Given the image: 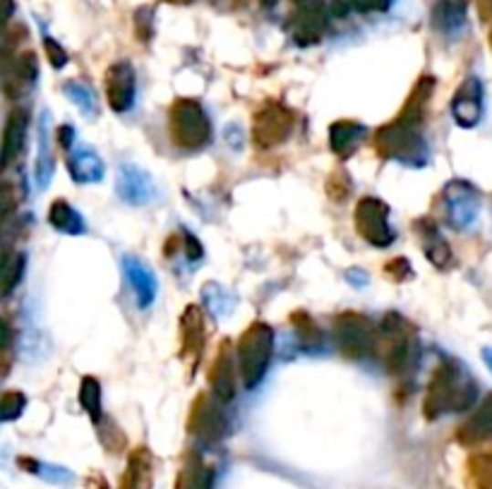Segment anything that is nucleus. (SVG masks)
I'll list each match as a JSON object with an SVG mask.
<instances>
[{
  "label": "nucleus",
  "instance_id": "1",
  "mask_svg": "<svg viewBox=\"0 0 492 489\" xmlns=\"http://www.w3.org/2000/svg\"><path fill=\"white\" fill-rule=\"evenodd\" d=\"M478 399V384L459 360L445 358L434 367L433 380L423 401V415L437 420L447 412H466Z\"/></svg>",
  "mask_w": 492,
  "mask_h": 489
},
{
  "label": "nucleus",
  "instance_id": "2",
  "mask_svg": "<svg viewBox=\"0 0 492 489\" xmlns=\"http://www.w3.org/2000/svg\"><path fill=\"white\" fill-rule=\"evenodd\" d=\"M421 355L415 328L399 315H387L377 327V346L375 358L382 360L389 374L406 377L415 369V360Z\"/></svg>",
  "mask_w": 492,
  "mask_h": 489
},
{
  "label": "nucleus",
  "instance_id": "3",
  "mask_svg": "<svg viewBox=\"0 0 492 489\" xmlns=\"http://www.w3.org/2000/svg\"><path fill=\"white\" fill-rule=\"evenodd\" d=\"M375 147L377 154H382L384 159L406 166L418 168L428 161V142L423 135V122L406 120L402 116H396L394 122L377 130Z\"/></svg>",
  "mask_w": 492,
  "mask_h": 489
},
{
  "label": "nucleus",
  "instance_id": "4",
  "mask_svg": "<svg viewBox=\"0 0 492 489\" xmlns=\"http://www.w3.org/2000/svg\"><path fill=\"white\" fill-rule=\"evenodd\" d=\"M274 358V328L265 322H253L243 331L236 346V365L243 387L255 389L262 384Z\"/></svg>",
  "mask_w": 492,
  "mask_h": 489
},
{
  "label": "nucleus",
  "instance_id": "5",
  "mask_svg": "<svg viewBox=\"0 0 492 489\" xmlns=\"http://www.w3.org/2000/svg\"><path fill=\"white\" fill-rule=\"evenodd\" d=\"M171 142L185 151H200L212 142V120L194 99H175L169 110Z\"/></svg>",
  "mask_w": 492,
  "mask_h": 489
},
{
  "label": "nucleus",
  "instance_id": "6",
  "mask_svg": "<svg viewBox=\"0 0 492 489\" xmlns=\"http://www.w3.org/2000/svg\"><path fill=\"white\" fill-rule=\"evenodd\" d=\"M334 341L349 360H368L375 358L377 327L365 315L343 312L334 319Z\"/></svg>",
  "mask_w": 492,
  "mask_h": 489
},
{
  "label": "nucleus",
  "instance_id": "7",
  "mask_svg": "<svg viewBox=\"0 0 492 489\" xmlns=\"http://www.w3.org/2000/svg\"><path fill=\"white\" fill-rule=\"evenodd\" d=\"M39 79V60L34 51H15L13 46L0 48V89L10 99L25 97L26 89Z\"/></svg>",
  "mask_w": 492,
  "mask_h": 489
},
{
  "label": "nucleus",
  "instance_id": "8",
  "mask_svg": "<svg viewBox=\"0 0 492 489\" xmlns=\"http://www.w3.org/2000/svg\"><path fill=\"white\" fill-rule=\"evenodd\" d=\"M296 128V116L288 106L278 101H267L255 113L253 137L259 149H274L284 144Z\"/></svg>",
  "mask_w": 492,
  "mask_h": 489
},
{
  "label": "nucleus",
  "instance_id": "9",
  "mask_svg": "<svg viewBox=\"0 0 492 489\" xmlns=\"http://www.w3.org/2000/svg\"><path fill=\"white\" fill-rule=\"evenodd\" d=\"M188 430L194 439H200L204 444H216L226 437L228 432V418L216 396L212 393H202L190 408Z\"/></svg>",
  "mask_w": 492,
  "mask_h": 489
},
{
  "label": "nucleus",
  "instance_id": "10",
  "mask_svg": "<svg viewBox=\"0 0 492 489\" xmlns=\"http://www.w3.org/2000/svg\"><path fill=\"white\" fill-rule=\"evenodd\" d=\"M353 221L358 235L372 247H389L396 240V231L389 224V206L380 197H363L358 202Z\"/></svg>",
  "mask_w": 492,
  "mask_h": 489
},
{
  "label": "nucleus",
  "instance_id": "11",
  "mask_svg": "<svg viewBox=\"0 0 492 489\" xmlns=\"http://www.w3.org/2000/svg\"><path fill=\"white\" fill-rule=\"evenodd\" d=\"M442 202H445L447 224L452 225L454 231H468L478 221L480 192L471 182L452 181L449 185H445Z\"/></svg>",
  "mask_w": 492,
  "mask_h": 489
},
{
  "label": "nucleus",
  "instance_id": "12",
  "mask_svg": "<svg viewBox=\"0 0 492 489\" xmlns=\"http://www.w3.org/2000/svg\"><path fill=\"white\" fill-rule=\"evenodd\" d=\"M137 78L128 60H118L106 70V101L113 113H128L135 106Z\"/></svg>",
  "mask_w": 492,
  "mask_h": 489
},
{
  "label": "nucleus",
  "instance_id": "13",
  "mask_svg": "<svg viewBox=\"0 0 492 489\" xmlns=\"http://www.w3.org/2000/svg\"><path fill=\"white\" fill-rule=\"evenodd\" d=\"M209 387L212 396L221 403H231L238 393V365H236V348L228 341L219 346L215 362L209 367Z\"/></svg>",
  "mask_w": 492,
  "mask_h": 489
},
{
  "label": "nucleus",
  "instance_id": "14",
  "mask_svg": "<svg viewBox=\"0 0 492 489\" xmlns=\"http://www.w3.org/2000/svg\"><path fill=\"white\" fill-rule=\"evenodd\" d=\"M116 192L125 204H152L156 200L154 178L135 163H123L116 173Z\"/></svg>",
  "mask_w": 492,
  "mask_h": 489
},
{
  "label": "nucleus",
  "instance_id": "15",
  "mask_svg": "<svg viewBox=\"0 0 492 489\" xmlns=\"http://www.w3.org/2000/svg\"><path fill=\"white\" fill-rule=\"evenodd\" d=\"M483 110H486L483 82H480L478 78H466L452 99L454 122L464 130H473L483 120Z\"/></svg>",
  "mask_w": 492,
  "mask_h": 489
},
{
  "label": "nucleus",
  "instance_id": "16",
  "mask_svg": "<svg viewBox=\"0 0 492 489\" xmlns=\"http://www.w3.org/2000/svg\"><path fill=\"white\" fill-rule=\"evenodd\" d=\"M123 274L132 296H135L137 307H152L156 300V293H159V281H156L154 269L140 257H135V255H125Z\"/></svg>",
  "mask_w": 492,
  "mask_h": 489
},
{
  "label": "nucleus",
  "instance_id": "17",
  "mask_svg": "<svg viewBox=\"0 0 492 489\" xmlns=\"http://www.w3.org/2000/svg\"><path fill=\"white\" fill-rule=\"evenodd\" d=\"M327 29V7L322 0H305L293 20L291 34L298 46H315Z\"/></svg>",
  "mask_w": 492,
  "mask_h": 489
},
{
  "label": "nucleus",
  "instance_id": "18",
  "mask_svg": "<svg viewBox=\"0 0 492 489\" xmlns=\"http://www.w3.org/2000/svg\"><path fill=\"white\" fill-rule=\"evenodd\" d=\"M29 113L25 109H15L7 116L3 125V137H0V168H10L17 156L25 151L26 132H29Z\"/></svg>",
  "mask_w": 492,
  "mask_h": 489
},
{
  "label": "nucleus",
  "instance_id": "19",
  "mask_svg": "<svg viewBox=\"0 0 492 489\" xmlns=\"http://www.w3.org/2000/svg\"><path fill=\"white\" fill-rule=\"evenodd\" d=\"M204 341H207V328H204V315L197 305L185 307L181 317V343L185 362H193V369L200 362L204 353Z\"/></svg>",
  "mask_w": 492,
  "mask_h": 489
},
{
  "label": "nucleus",
  "instance_id": "20",
  "mask_svg": "<svg viewBox=\"0 0 492 489\" xmlns=\"http://www.w3.org/2000/svg\"><path fill=\"white\" fill-rule=\"evenodd\" d=\"M68 173L78 185H94V182L104 181L106 163L91 147L72 144L68 149Z\"/></svg>",
  "mask_w": 492,
  "mask_h": 489
},
{
  "label": "nucleus",
  "instance_id": "21",
  "mask_svg": "<svg viewBox=\"0 0 492 489\" xmlns=\"http://www.w3.org/2000/svg\"><path fill=\"white\" fill-rule=\"evenodd\" d=\"M154 487V456L147 446L130 451L128 465L120 477V489H152Z\"/></svg>",
  "mask_w": 492,
  "mask_h": 489
},
{
  "label": "nucleus",
  "instance_id": "22",
  "mask_svg": "<svg viewBox=\"0 0 492 489\" xmlns=\"http://www.w3.org/2000/svg\"><path fill=\"white\" fill-rule=\"evenodd\" d=\"M430 20L434 32L456 36L468 22V0H434Z\"/></svg>",
  "mask_w": 492,
  "mask_h": 489
},
{
  "label": "nucleus",
  "instance_id": "23",
  "mask_svg": "<svg viewBox=\"0 0 492 489\" xmlns=\"http://www.w3.org/2000/svg\"><path fill=\"white\" fill-rule=\"evenodd\" d=\"M456 437H459L461 444L466 446L478 444V442H486V439L492 437V393H487L471 418L459 427Z\"/></svg>",
  "mask_w": 492,
  "mask_h": 489
},
{
  "label": "nucleus",
  "instance_id": "24",
  "mask_svg": "<svg viewBox=\"0 0 492 489\" xmlns=\"http://www.w3.org/2000/svg\"><path fill=\"white\" fill-rule=\"evenodd\" d=\"M215 487V470L204 463V458L190 453L175 477V489H212Z\"/></svg>",
  "mask_w": 492,
  "mask_h": 489
},
{
  "label": "nucleus",
  "instance_id": "25",
  "mask_svg": "<svg viewBox=\"0 0 492 489\" xmlns=\"http://www.w3.org/2000/svg\"><path fill=\"white\" fill-rule=\"evenodd\" d=\"M415 231L421 233V243H423V252H425V257L433 262L434 266H449L452 262V247L445 238H442L440 228L430 221H421V224H415Z\"/></svg>",
  "mask_w": 492,
  "mask_h": 489
},
{
  "label": "nucleus",
  "instance_id": "26",
  "mask_svg": "<svg viewBox=\"0 0 492 489\" xmlns=\"http://www.w3.org/2000/svg\"><path fill=\"white\" fill-rule=\"evenodd\" d=\"M365 137V128L356 120H337L330 128V147L334 149V154L341 159H349L361 140Z\"/></svg>",
  "mask_w": 492,
  "mask_h": 489
},
{
  "label": "nucleus",
  "instance_id": "27",
  "mask_svg": "<svg viewBox=\"0 0 492 489\" xmlns=\"http://www.w3.org/2000/svg\"><path fill=\"white\" fill-rule=\"evenodd\" d=\"M48 224L65 235H85L87 233L85 216L65 200H56L48 206Z\"/></svg>",
  "mask_w": 492,
  "mask_h": 489
},
{
  "label": "nucleus",
  "instance_id": "28",
  "mask_svg": "<svg viewBox=\"0 0 492 489\" xmlns=\"http://www.w3.org/2000/svg\"><path fill=\"white\" fill-rule=\"evenodd\" d=\"M79 406L85 408L91 422L101 425V420H104V401H101V384L97 381V377H82V384H79Z\"/></svg>",
  "mask_w": 492,
  "mask_h": 489
},
{
  "label": "nucleus",
  "instance_id": "29",
  "mask_svg": "<svg viewBox=\"0 0 492 489\" xmlns=\"http://www.w3.org/2000/svg\"><path fill=\"white\" fill-rule=\"evenodd\" d=\"M63 94L70 99L79 110H82V116H87V118L99 116L97 94H94V89H91L89 84L79 82V79H70V82L63 84Z\"/></svg>",
  "mask_w": 492,
  "mask_h": 489
},
{
  "label": "nucleus",
  "instance_id": "30",
  "mask_svg": "<svg viewBox=\"0 0 492 489\" xmlns=\"http://www.w3.org/2000/svg\"><path fill=\"white\" fill-rule=\"evenodd\" d=\"M291 322L293 328H296V336H298L300 346H303L305 350H318V348H322L324 343L322 328L318 327V322H315L308 312H296V315L291 317Z\"/></svg>",
  "mask_w": 492,
  "mask_h": 489
},
{
  "label": "nucleus",
  "instance_id": "31",
  "mask_svg": "<svg viewBox=\"0 0 492 489\" xmlns=\"http://www.w3.org/2000/svg\"><path fill=\"white\" fill-rule=\"evenodd\" d=\"M34 178H37V185L44 190L53 178V149H51V137H48V130H46V116L41 122L39 132V156H37V168H34Z\"/></svg>",
  "mask_w": 492,
  "mask_h": 489
},
{
  "label": "nucleus",
  "instance_id": "32",
  "mask_svg": "<svg viewBox=\"0 0 492 489\" xmlns=\"http://www.w3.org/2000/svg\"><path fill=\"white\" fill-rule=\"evenodd\" d=\"M202 297H204V305L215 317H224L234 309V297L228 296L226 288H221L216 284H209L202 288Z\"/></svg>",
  "mask_w": 492,
  "mask_h": 489
},
{
  "label": "nucleus",
  "instance_id": "33",
  "mask_svg": "<svg viewBox=\"0 0 492 489\" xmlns=\"http://www.w3.org/2000/svg\"><path fill=\"white\" fill-rule=\"evenodd\" d=\"M25 255H10L3 266V274H0V293L7 296V293H13L20 284L22 274H25Z\"/></svg>",
  "mask_w": 492,
  "mask_h": 489
},
{
  "label": "nucleus",
  "instance_id": "34",
  "mask_svg": "<svg viewBox=\"0 0 492 489\" xmlns=\"http://www.w3.org/2000/svg\"><path fill=\"white\" fill-rule=\"evenodd\" d=\"M471 477L476 483V489H492V449L473 456Z\"/></svg>",
  "mask_w": 492,
  "mask_h": 489
},
{
  "label": "nucleus",
  "instance_id": "35",
  "mask_svg": "<svg viewBox=\"0 0 492 489\" xmlns=\"http://www.w3.org/2000/svg\"><path fill=\"white\" fill-rule=\"evenodd\" d=\"M26 399L22 391L0 393V422H13L25 412Z\"/></svg>",
  "mask_w": 492,
  "mask_h": 489
},
{
  "label": "nucleus",
  "instance_id": "36",
  "mask_svg": "<svg viewBox=\"0 0 492 489\" xmlns=\"http://www.w3.org/2000/svg\"><path fill=\"white\" fill-rule=\"evenodd\" d=\"M17 209V190L13 182L0 181V225L5 224Z\"/></svg>",
  "mask_w": 492,
  "mask_h": 489
},
{
  "label": "nucleus",
  "instance_id": "37",
  "mask_svg": "<svg viewBox=\"0 0 492 489\" xmlns=\"http://www.w3.org/2000/svg\"><path fill=\"white\" fill-rule=\"evenodd\" d=\"M44 48H46V56H48V63H51L56 70H63L65 65L70 63V56H68V51H65L58 41L51 39V36H44Z\"/></svg>",
  "mask_w": 492,
  "mask_h": 489
},
{
  "label": "nucleus",
  "instance_id": "38",
  "mask_svg": "<svg viewBox=\"0 0 492 489\" xmlns=\"http://www.w3.org/2000/svg\"><path fill=\"white\" fill-rule=\"evenodd\" d=\"M349 5L358 13H384L392 5V0H349Z\"/></svg>",
  "mask_w": 492,
  "mask_h": 489
},
{
  "label": "nucleus",
  "instance_id": "39",
  "mask_svg": "<svg viewBox=\"0 0 492 489\" xmlns=\"http://www.w3.org/2000/svg\"><path fill=\"white\" fill-rule=\"evenodd\" d=\"M15 15V0H0V34L5 32Z\"/></svg>",
  "mask_w": 492,
  "mask_h": 489
},
{
  "label": "nucleus",
  "instance_id": "40",
  "mask_svg": "<svg viewBox=\"0 0 492 489\" xmlns=\"http://www.w3.org/2000/svg\"><path fill=\"white\" fill-rule=\"evenodd\" d=\"M10 338H13V331H10V327L0 319V350L10 343Z\"/></svg>",
  "mask_w": 492,
  "mask_h": 489
},
{
  "label": "nucleus",
  "instance_id": "41",
  "mask_svg": "<svg viewBox=\"0 0 492 489\" xmlns=\"http://www.w3.org/2000/svg\"><path fill=\"white\" fill-rule=\"evenodd\" d=\"M87 489H109V484H106V480L101 475H91L89 480H87Z\"/></svg>",
  "mask_w": 492,
  "mask_h": 489
},
{
  "label": "nucleus",
  "instance_id": "42",
  "mask_svg": "<svg viewBox=\"0 0 492 489\" xmlns=\"http://www.w3.org/2000/svg\"><path fill=\"white\" fill-rule=\"evenodd\" d=\"M483 360H486L487 369L492 372V348H483Z\"/></svg>",
  "mask_w": 492,
  "mask_h": 489
},
{
  "label": "nucleus",
  "instance_id": "43",
  "mask_svg": "<svg viewBox=\"0 0 492 489\" xmlns=\"http://www.w3.org/2000/svg\"><path fill=\"white\" fill-rule=\"evenodd\" d=\"M7 257H10V255H7V252H3V255H0V274H3V266H5Z\"/></svg>",
  "mask_w": 492,
  "mask_h": 489
},
{
  "label": "nucleus",
  "instance_id": "44",
  "mask_svg": "<svg viewBox=\"0 0 492 489\" xmlns=\"http://www.w3.org/2000/svg\"><path fill=\"white\" fill-rule=\"evenodd\" d=\"M169 3H175V5H185V3H193V0H169Z\"/></svg>",
  "mask_w": 492,
  "mask_h": 489
},
{
  "label": "nucleus",
  "instance_id": "45",
  "mask_svg": "<svg viewBox=\"0 0 492 489\" xmlns=\"http://www.w3.org/2000/svg\"><path fill=\"white\" fill-rule=\"evenodd\" d=\"M274 3H277V0H262V5H267V7H272Z\"/></svg>",
  "mask_w": 492,
  "mask_h": 489
},
{
  "label": "nucleus",
  "instance_id": "46",
  "mask_svg": "<svg viewBox=\"0 0 492 489\" xmlns=\"http://www.w3.org/2000/svg\"><path fill=\"white\" fill-rule=\"evenodd\" d=\"M293 3H298V5H303V3H305V0H293Z\"/></svg>",
  "mask_w": 492,
  "mask_h": 489
},
{
  "label": "nucleus",
  "instance_id": "47",
  "mask_svg": "<svg viewBox=\"0 0 492 489\" xmlns=\"http://www.w3.org/2000/svg\"><path fill=\"white\" fill-rule=\"evenodd\" d=\"M487 5H490V10H492V0H487Z\"/></svg>",
  "mask_w": 492,
  "mask_h": 489
}]
</instances>
